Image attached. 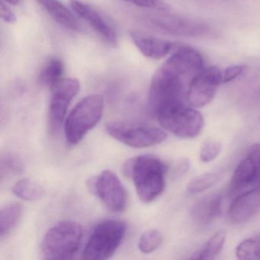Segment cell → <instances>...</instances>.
Returning <instances> with one entry per match:
<instances>
[{
    "mask_svg": "<svg viewBox=\"0 0 260 260\" xmlns=\"http://www.w3.org/2000/svg\"><path fill=\"white\" fill-rule=\"evenodd\" d=\"M192 79L167 59L155 73L150 83L148 104L153 117L158 120L182 106H188L187 91Z\"/></svg>",
    "mask_w": 260,
    "mask_h": 260,
    "instance_id": "obj_1",
    "label": "cell"
},
{
    "mask_svg": "<svg viewBox=\"0 0 260 260\" xmlns=\"http://www.w3.org/2000/svg\"><path fill=\"white\" fill-rule=\"evenodd\" d=\"M167 167L153 155H141L128 159L124 165V173L135 184L140 200L148 204L159 197L165 188Z\"/></svg>",
    "mask_w": 260,
    "mask_h": 260,
    "instance_id": "obj_2",
    "label": "cell"
},
{
    "mask_svg": "<svg viewBox=\"0 0 260 260\" xmlns=\"http://www.w3.org/2000/svg\"><path fill=\"white\" fill-rule=\"evenodd\" d=\"M83 237L80 223L62 220L48 230L42 241V253L48 259H68L77 252Z\"/></svg>",
    "mask_w": 260,
    "mask_h": 260,
    "instance_id": "obj_3",
    "label": "cell"
},
{
    "mask_svg": "<svg viewBox=\"0 0 260 260\" xmlns=\"http://www.w3.org/2000/svg\"><path fill=\"white\" fill-rule=\"evenodd\" d=\"M104 103L100 94H91L83 98L74 108L65 121L67 141L76 145L93 128L103 117Z\"/></svg>",
    "mask_w": 260,
    "mask_h": 260,
    "instance_id": "obj_4",
    "label": "cell"
},
{
    "mask_svg": "<svg viewBox=\"0 0 260 260\" xmlns=\"http://www.w3.org/2000/svg\"><path fill=\"white\" fill-rule=\"evenodd\" d=\"M126 229L127 225L121 220H108L97 224L83 251V258L101 260L112 257L121 245Z\"/></svg>",
    "mask_w": 260,
    "mask_h": 260,
    "instance_id": "obj_5",
    "label": "cell"
},
{
    "mask_svg": "<svg viewBox=\"0 0 260 260\" xmlns=\"http://www.w3.org/2000/svg\"><path fill=\"white\" fill-rule=\"evenodd\" d=\"M106 131L114 139L136 148L157 145L164 142L167 138V133L159 127L135 125L119 121L108 123Z\"/></svg>",
    "mask_w": 260,
    "mask_h": 260,
    "instance_id": "obj_6",
    "label": "cell"
},
{
    "mask_svg": "<svg viewBox=\"0 0 260 260\" xmlns=\"http://www.w3.org/2000/svg\"><path fill=\"white\" fill-rule=\"evenodd\" d=\"M88 187L109 211L121 213L127 208V191L113 172L105 170L98 176L91 178Z\"/></svg>",
    "mask_w": 260,
    "mask_h": 260,
    "instance_id": "obj_7",
    "label": "cell"
},
{
    "mask_svg": "<svg viewBox=\"0 0 260 260\" xmlns=\"http://www.w3.org/2000/svg\"><path fill=\"white\" fill-rule=\"evenodd\" d=\"M157 121L165 130L184 139L196 138L204 127L202 114L188 105L161 117Z\"/></svg>",
    "mask_w": 260,
    "mask_h": 260,
    "instance_id": "obj_8",
    "label": "cell"
},
{
    "mask_svg": "<svg viewBox=\"0 0 260 260\" xmlns=\"http://www.w3.org/2000/svg\"><path fill=\"white\" fill-rule=\"evenodd\" d=\"M80 89V82L74 78L62 79L51 88L48 112V125L51 133H57L60 131L68 107Z\"/></svg>",
    "mask_w": 260,
    "mask_h": 260,
    "instance_id": "obj_9",
    "label": "cell"
},
{
    "mask_svg": "<svg viewBox=\"0 0 260 260\" xmlns=\"http://www.w3.org/2000/svg\"><path fill=\"white\" fill-rule=\"evenodd\" d=\"M222 82L221 71L217 67L204 68L188 85L187 102L193 108L209 104L215 96Z\"/></svg>",
    "mask_w": 260,
    "mask_h": 260,
    "instance_id": "obj_10",
    "label": "cell"
},
{
    "mask_svg": "<svg viewBox=\"0 0 260 260\" xmlns=\"http://www.w3.org/2000/svg\"><path fill=\"white\" fill-rule=\"evenodd\" d=\"M260 211V186L254 187L235 198L229 210L228 220L232 224H241Z\"/></svg>",
    "mask_w": 260,
    "mask_h": 260,
    "instance_id": "obj_11",
    "label": "cell"
},
{
    "mask_svg": "<svg viewBox=\"0 0 260 260\" xmlns=\"http://www.w3.org/2000/svg\"><path fill=\"white\" fill-rule=\"evenodd\" d=\"M71 7L76 15L86 21L105 42L110 45H116L115 30L96 10L80 0H71Z\"/></svg>",
    "mask_w": 260,
    "mask_h": 260,
    "instance_id": "obj_12",
    "label": "cell"
},
{
    "mask_svg": "<svg viewBox=\"0 0 260 260\" xmlns=\"http://www.w3.org/2000/svg\"><path fill=\"white\" fill-rule=\"evenodd\" d=\"M131 38L140 52L147 58L160 60L168 55L175 47V43L165 39L146 36L132 31Z\"/></svg>",
    "mask_w": 260,
    "mask_h": 260,
    "instance_id": "obj_13",
    "label": "cell"
},
{
    "mask_svg": "<svg viewBox=\"0 0 260 260\" xmlns=\"http://www.w3.org/2000/svg\"><path fill=\"white\" fill-rule=\"evenodd\" d=\"M258 184V171L256 164L250 156L246 155L237 168L234 170L231 179V191L235 192H244L246 189L256 187Z\"/></svg>",
    "mask_w": 260,
    "mask_h": 260,
    "instance_id": "obj_14",
    "label": "cell"
},
{
    "mask_svg": "<svg viewBox=\"0 0 260 260\" xmlns=\"http://www.w3.org/2000/svg\"><path fill=\"white\" fill-rule=\"evenodd\" d=\"M158 26L167 30L169 32L179 36H197L206 32L208 28L204 24L196 21L175 16H162L156 19Z\"/></svg>",
    "mask_w": 260,
    "mask_h": 260,
    "instance_id": "obj_15",
    "label": "cell"
},
{
    "mask_svg": "<svg viewBox=\"0 0 260 260\" xmlns=\"http://www.w3.org/2000/svg\"><path fill=\"white\" fill-rule=\"evenodd\" d=\"M57 24L67 29L79 31L80 23L72 12L59 0H36Z\"/></svg>",
    "mask_w": 260,
    "mask_h": 260,
    "instance_id": "obj_16",
    "label": "cell"
},
{
    "mask_svg": "<svg viewBox=\"0 0 260 260\" xmlns=\"http://www.w3.org/2000/svg\"><path fill=\"white\" fill-rule=\"evenodd\" d=\"M22 206L13 202L4 206L0 211V237L4 240L19 223L22 216Z\"/></svg>",
    "mask_w": 260,
    "mask_h": 260,
    "instance_id": "obj_17",
    "label": "cell"
},
{
    "mask_svg": "<svg viewBox=\"0 0 260 260\" xmlns=\"http://www.w3.org/2000/svg\"><path fill=\"white\" fill-rule=\"evenodd\" d=\"M64 64L59 58L51 59L45 65L39 76V82L42 86L51 88L63 78Z\"/></svg>",
    "mask_w": 260,
    "mask_h": 260,
    "instance_id": "obj_18",
    "label": "cell"
},
{
    "mask_svg": "<svg viewBox=\"0 0 260 260\" xmlns=\"http://www.w3.org/2000/svg\"><path fill=\"white\" fill-rule=\"evenodd\" d=\"M222 197L216 196L201 201L194 207V217L202 223H208L219 215L221 211Z\"/></svg>",
    "mask_w": 260,
    "mask_h": 260,
    "instance_id": "obj_19",
    "label": "cell"
},
{
    "mask_svg": "<svg viewBox=\"0 0 260 260\" xmlns=\"http://www.w3.org/2000/svg\"><path fill=\"white\" fill-rule=\"evenodd\" d=\"M226 234L223 231L215 233L197 252L191 256L192 259H214L224 246Z\"/></svg>",
    "mask_w": 260,
    "mask_h": 260,
    "instance_id": "obj_20",
    "label": "cell"
},
{
    "mask_svg": "<svg viewBox=\"0 0 260 260\" xmlns=\"http://www.w3.org/2000/svg\"><path fill=\"white\" fill-rule=\"evenodd\" d=\"M13 191L18 198L25 201L39 200L44 194L42 187L29 179L18 181L13 186Z\"/></svg>",
    "mask_w": 260,
    "mask_h": 260,
    "instance_id": "obj_21",
    "label": "cell"
},
{
    "mask_svg": "<svg viewBox=\"0 0 260 260\" xmlns=\"http://www.w3.org/2000/svg\"><path fill=\"white\" fill-rule=\"evenodd\" d=\"M223 176V172L214 171L201 175L193 179L187 185L188 194H194L202 192L215 185Z\"/></svg>",
    "mask_w": 260,
    "mask_h": 260,
    "instance_id": "obj_22",
    "label": "cell"
},
{
    "mask_svg": "<svg viewBox=\"0 0 260 260\" xmlns=\"http://www.w3.org/2000/svg\"><path fill=\"white\" fill-rule=\"evenodd\" d=\"M0 169H1V179L18 176L25 171V164L23 160L14 153H4L0 159Z\"/></svg>",
    "mask_w": 260,
    "mask_h": 260,
    "instance_id": "obj_23",
    "label": "cell"
},
{
    "mask_svg": "<svg viewBox=\"0 0 260 260\" xmlns=\"http://www.w3.org/2000/svg\"><path fill=\"white\" fill-rule=\"evenodd\" d=\"M236 255L239 259H260V234L239 243L236 249Z\"/></svg>",
    "mask_w": 260,
    "mask_h": 260,
    "instance_id": "obj_24",
    "label": "cell"
},
{
    "mask_svg": "<svg viewBox=\"0 0 260 260\" xmlns=\"http://www.w3.org/2000/svg\"><path fill=\"white\" fill-rule=\"evenodd\" d=\"M162 242L161 232L156 230H150L142 234L138 246L143 253H150L158 249Z\"/></svg>",
    "mask_w": 260,
    "mask_h": 260,
    "instance_id": "obj_25",
    "label": "cell"
},
{
    "mask_svg": "<svg viewBox=\"0 0 260 260\" xmlns=\"http://www.w3.org/2000/svg\"><path fill=\"white\" fill-rule=\"evenodd\" d=\"M222 146L217 141H205L200 149V159L203 162H210L215 159L220 151Z\"/></svg>",
    "mask_w": 260,
    "mask_h": 260,
    "instance_id": "obj_26",
    "label": "cell"
},
{
    "mask_svg": "<svg viewBox=\"0 0 260 260\" xmlns=\"http://www.w3.org/2000/svg\"><path fill=\"white\" fill-rule=\"evenodd\" d=\"M246 69V67L244 65H234V66L226 68V69L221 71L222 82L223 83H228L233 81L240 77Z\"/></svg>",
    "mask_w": 260,
    "mask_h": 260,
    "instance_id": "obj_27",
    "label": "cell"
},
{
    "mask_svg": "<svg viewBox=\"0 0 260 260\" xmlns=\"http://www.w3.org/2000/svg\"><path fill=\"white\" fill-rule=\"evenodd\" d=\"M0 14L1 18L7 23L13 24L17 21L16 14L7 5V3H4V0L1 1V7H0Z\"/></svg>",
    "mask_w": 260,
    "mask_h": 260,
    "instance_id": "obj_28",
    "label": "cell"
},
{
    "mask_svg": "<svg viewBox=\"0 0 260 260\" xmlns=\"http://www.w3.org/2000/svg\"><path fill=\"white\" fill-rule=\"evenodd\" d=\"M248 156H250L253 159L255 164H256L257 168L258 171V184L257 186H260V144H254L247 153Z\"/></svg>",
    "mask_w": 260,
    "mask_h": 260,
    "instance_id": "obj_29",
    "label": "cell"
},
{
    "mask_svg": "<svg viewBox=\"0 0 260 260\" xmlns=\"http://www.w3.org/2000/svg\"><path fill=\"white\" fill-rule=\"evenodd\" d=\"M123 1L130 3V4L139 7H143V8H153L159 4L158 0H123Z\"/></svg>",
    "mask_w": 260,
    "mask_h": 260,
    "instance_id": "obj_30",
    "label": "cell"
},
{
    "mask_svg": "<svg viewBox=\"0 0 260 260\" xmlns=\"http://www.w3.org/2000/svg\"><path fill=\"white\" fill-rule=\"evenodd\" d=\"M4 2L7 4H10V5L16 6L20 3V0H4Z\"/></svg>",
    "mask_w": 260,
    "mask_h": 260,
    "instance_id": "obj_31",
    "label": "cell"
}]
</instances>
